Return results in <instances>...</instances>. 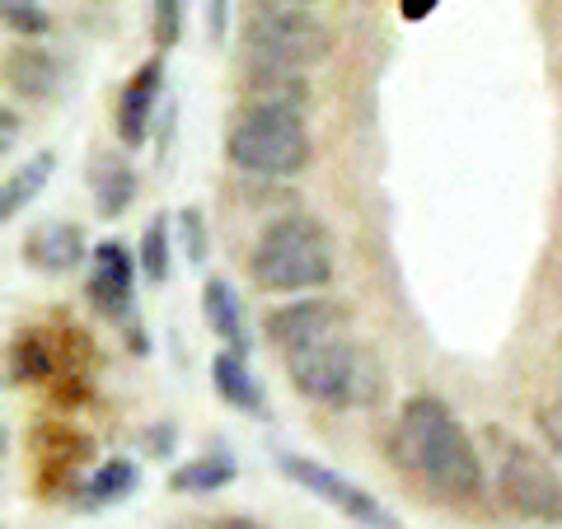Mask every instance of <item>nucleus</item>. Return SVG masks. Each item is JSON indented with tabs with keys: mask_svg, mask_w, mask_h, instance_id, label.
<instances>
[{
	"mask_svg": "<svg viewBox=\"0 0 562 529\" xmlns=\"http://www.w3.org/2000/svg\"><path fill=\"white\" fill-rule=\"evenodd\" d=\"M390 460L427 497L450 502V506L479 502L487 487L479 446L469 440L464 421L450 413V403L436 394H413L398 408L394 431H390Z\"/></svg>",
	"mask_w": 562,
	"mask_h": 529,
	"instance_id": "nucleus-1",
	"label": "nucleus"
},
{
	"mask_svg": "<svg viewBox=\"0 0 562 529\" xmlns=\"http://www.w3.org/2000/svg\"><path fill=\"white\" fill-rule=\"evenodd\" d=\"M281 361H286L291 390L310 403H319V408L366 413V408H380L384 394H390L384 361L366 342L347 338V333H333L324 342L286 351Z\"/></svg>",
	"mask_w": 562,
	"mask_h": 529,
	"instance_id": "nucleus-2",
	"label": "nucleus"
},
{
	"mask_svg": "<svg viewBox=\"0 0 562 529\" xmlns=\"http://www.w3.org/2000/svg\"><path fill=\"white\" fill-rule=\"evenodd\" d=\"M249 281L268 295H310L333 281V235L314 216H277L249 249Z\"/></svg>",
	"mask_w": 562,
	"mask_h": 529,
	"instance_id": "nucleus-3",
	"label": "nucleus"
},
{
	"mask_svg": "<svg viewBox=\"0 0 562 529\" xmlns=\"http://www.w3.org/2000/svg\"><path fill=\"white\" fill-rule=\"evenodd\" d=\"M314 155L305 109L295 103H244L225 132V160L254 179H295Z\"/></svg>",
	"mask_w": 562,
	"mask_h": 529,
	"instance_id": "nucleus-4",
	"label": "nucleus"
},
{
	"mask_svg": "<svg viewBox=\"0 0 562 529\" xmlns=\"http://www.w3.org/2000/svg\"><path fill=\"white\" fill-rule=\"evenodd\" d=\"M333 33L310 5H272L262 0L258 10L244 14V66L268 70H314L328 61Z\"/></svg>",
	"mask_w": 562,
	"mask_h": 529,
	"instance_id": "nucleus-5",
	"label": "nucleus"
},
{
	"mask_svg": "<svg viewBox=\"0 0 562 529\" xmlns=\"http://www.w3.org/2000/svg\"><path fill=\"white\" fill-rule=\"evenodd\" d=\"M497 497L530 525H562V473L520 436H497Z\"/></svg>",
	"mask_w": 562,
	"mask_h": 529,
	"instance_id": "nucleus-6",
	"label": "nucleus"
},
{
	"mask_svg": "<svg viewBox=\"0 0 562 529\" xmlns=\"http://www.w3.org/2000/svg\"><path fill=\"white\" fill-rule=\"evenodd\" d=\"M277 473H286V479L310 492V497H319L324 506H333L342 520H351L357 529H403L398 516L380 497H371L361 483H351L347 473L328 469L319 460H310V454H295V450H281L277 454Z\"/></svg>",
	"mask_w": 562,
	"mask_h": 529,
	"instance_id": "nucleus-7",
	"label": "nucleus"
},
{
	"mask_svg": "<svg viewBox=\"0 0 562 529\" xmlns=\"http://www.w3.org/2000/svg\"><path fill=\"white\" fill-rule=\"evenodd\" d=\"M136 272L140 258L122 239H103L90 254V272H85V300L99 319L132 324L136 319Z\"/></svg>",
	"mask_w": 562,
	"mask_h": 529,
	"instance_id": "nucleus-8",
	"label": "nucleus"
},
{
	"mask_svg": "<svg viewBox=\"0 0 562 529\" xmlns=\"http://www.w3.org/2000/svg\"><path fill=\"white\" fill-rule=\"evenodd\" d=\"M347 324H351V309L342 305V300L314 291L305 300H286V305L268 309V319H262V338L286 357V351L324 342V338H333V333H347Z\"/></svg>",
	"mask_w": 562,
	"mask_h": 529,
	"instance_id": "nucleus-9",
	"label": "nucleus"
},
{
	"mask_svg": "<svg viewBox=\"0 0 562 529\" xmlns=\"http://www.w3.org/2000/svg\"><path fill=\"white\" fill-rule=\"evenodd\" d=\"M160 94H165V57H146L117 94V117L113 122H117V140L127 150L146 146L150 122H155V113H160Z\"/></svg>",
	"mask_w": 562,
	"mask_h": 529,
	"instance_id": "nucleus-10",
	"label": "nucleus"
},
{
	"mask_svg": "<svg viewBox=\"0 0 562 529\" xmlns=\"http://www.w3.org/2000/svg\"><path fill=\"white\" fill-rule=\"evenodd\" d=\"M24 262L33 272H76L80 262H90V244L76 221H43L24 235Z\"/></svg>",
	"mask_w": 562,
	"mask_h": 529,
	"instance_id": "nucleus-11",
	"label": "nucleus"
},
{
	"mask_svg": "<svg viewBox=\"0 0 562 529\" xmlns=\"http://www.w3.org/2000/svg\"><path fill=\"white\" fill-rule=\"evenodd\" d=\"M85 183H90V202L103 221H117L136 202V169L117 150H94L85 165Z\"/></svg>",
	"mask_w": 562,
	"mask_h": 529,
	"instance_id": "nucleus-12",
	"label": "nucleus"
},
{
	"mask_svg": "<svg viewBox=\"0 0 562 529\" xmlns=\"http://www.w3.org/2000/svg\"><path fill=\"white\" fill-rule=\"evenodd\" d=\"M61 80H66V66H61L57 52H47L38 43H14L5 52V85L20 99L43 103L61 90Z\"/></svg>",
	"mask_w": 562,
	"mask_h": 529,
	"instance_id": "nucleus-13",
	"label": "nucleus"
},
{
	"mask_svg": "<svg viewBox=\"0 0 562 529\" xmlns=\"http://www.w3.org/2000/svg\"><path fill=\"white\" fill-rule=\"evenodd\" d=\"M211 390H216V398L225 403V408H235L244 417H272L268 413V390L258 384V375L249 370V357H239V351H216L211 357Z\"/></svg>",
	"mask_w": 562,
	"mask_h": 529,
	"instance_id": "nucleus-14",
	"label": "nucleus"
},
{
	"mask_svg": "<svg viewBox=\"0 0 562 529\" xmlns=\"http://www.w3.org/2000/svg\"><path fill=\"white\" fill-rule=\"evenodd\" d=\"M136 487H140V464L113 454V460H103L85 473L80 487L70 492V502H76V510L90 516V510H109V506H122L127 497H136Z\"/></svg>",
	"mask_w": 562,
	"mask_h": 529,
	"instance_id": "nucleus-15",
	"label": "nucleus"
},
{
	"mask_svg": "<svg viewBox=\"0 0 562 529\" xmlns=\"http://www.w3.org/2000/svg\"><path fill=\"white\" fill-rule=\"evenodd\" d=\"M202 319L221 338L225 351L249 357L254 342H249V324H244V300H239V291L225 277H206L202 281Z\"/></svg>",
	"mask_w": 562,
	"mask_h": 529,
	"instance_id": "nucleus-16",
	"label": "nucleus"
},
{
	"mask_svg": "<svg viewBox=\"0 0 562 529\" xmlns=\"http://www.w3.org/2000/svg\"><path fill=\"white\" fill-rule=\"evenodd\" d=\"M239 479V460L225 446L198 454V460H188L169 473V492H179V497H206V492H221Z\"/></svg>",
	"mask_w": 562,
	"mask_h": 529,
	"instance_id": "nucleus-17",
	"label": "nucleus"
},
{
	"mask_svg": "<svg viewBox=\"0 0 562 529\" xmlns=\"http://www.w3.org/2000/svg\"><path fill=\"white\" fill-rule=\"evenodd\" d=\"M47 375H57V342L38 328L14 333L10 342V384H38Z\"/></svg>",
	"mask_w": 562,
	"mask_h": 529,
	"instance_id": "nucleus-18",
	"label": "nucleus"
},
{
	"mask_svg": "<svg viewBox=\"0 0 562 529\" xmlns=\"http://www.w3.org/2000/svg\"><path fill=\"white\" fill-rule=\"evenodd\" d=\"M244 94L249 103H310V80L305 70H268V66H244Z\"/></svg>",
	"mask_w": 562,
	"mask_h": 529,
	"instance_id": "nucleus-19",
	"label": "nucleus"
},
{
	"mask_svg": "<svg viewBox=\"0 0 562 529\" xmlns=\"http://www.w3.org/2000/svg\"><path fill=\"white\" fill-rule=\"evenodd\" d=\"M57 173V150H38L33 160H24L20 169L5 179V192H0V221H14L20 211L47 188V179Z\"/></svg>",
	"mask_w": 562,
	"mask_h": 529,
	"instance_id": "nucleus-20",
	"label": "nucleus"
},
{
	"mask_svg": "<svg viewBox=\"0 0 562 529\" xmlns=\"http://www.w3.org/2000/svg\"><path fill=\"white\" fill-rule=\"evenodd\" d=\"M136 258H140V277L146 281H169V258H173V249H169V216H155L146 230H140V244H136Z\"/></svg>",
	"mask_w": 562,
	"mask_h": 529,
	"instance_id": "nucleus-21",
	"label": "nucleus"
},
{
	"mask_svg": "<svg viewBox=\"0 0 562 529\" xmlns=\"http://www.w3.org/2000/svg\"><path fill=\"white\" fill-rule=\"evenodd\" d=\"M0 14H5V29L14 38H47L52 33V14L43 10V0H5Z\"/></svg>",
	"mask_w": 562,
	"mask_h": 529,
	"instance_id": "nucleus-22",
	"label": "nucleus"
},
{
	"mask_svg": "<svg viewBox=\"0 0 562 529\" xmlns=\"http://www.w3.org/2000/svg\"><path fill=\"white\" fill-rule=\"evenodd\" d=\"M179 225H173V230H179V239H183V258L192 262V268H206V254H211V235H206V216L198 206H183L179 216H173Z\"/></svg>",
	"mask_w": 562,
	"mask_h": 529,
	"instance_id": "nucleus-23",
	"label": "nucleus"
},
{
	"mask_svg": "<svg viewBox=\"0 0 562 529\" xmlns=\"http://www.w3.org/2000/svg\"><path fill=\"white\" fill-rule=\"evenodd\" d=\"M150 38L160 52L179 47L183 38V0H155L150 5Z\"/></svg>",
	"mask_w": 562,
	"mask_h": 529,
	"instance_id": "nucleus-24",
	"label": "nucleus"
},
{
	"mask_svg": "<svg viewBox=\"0 0 562 529\" xmlns=\"http://www.w3.org/2000/svg\"><path fill=\"white\" fill-rule=\"evenodd\" d=\"M535 427H539V436H543V446L553 450V460H562V398L539 403V413H535Z\"/></svg>",
	"mask_w": 562,
	"mask_h": 529,
	"instance_id": "nucleus-25",
	"label": "nucleus"
},
{
	"mask_svg": "<svg viewBox=\"0 0 562 529\" xmlns=\"http://www.w3.org/2000/svg\"><path fill=\"white\" fill-rule=\"evenodd\" d=\"M173 440H179V427H173V421H155L146 431V454L165 460V454H173Z\"/></svg>",
	"mask_w": 562,
	"mask_h": 529,
	"instance_id": "nucleus-26",
	"label": "nucleus"
},
{
	"mask_svg": "<svg viewBox=\"0 0 562 529\" xmlns=\"http://www.w3.org/2000/svg\"><path fill=\"white\" fill-rule=\"evenodd\" d=\"M225 29H231V0H206V33L225 38Z\"/></svg>",
	"mask_w": 562,
	"mask_h": 529,
	"instance_id": "nucleus-27",
	"label": "nucleus"
},
{
	"mask_svg": "<svg viewBox=\"0 0 562 529\" xmlns=\"http://www.w3.org/2000/svg\"><path fill=\"white\" fill-rule=\"evenodd\" d=\"M14 136H20V113L0 109V146H5V155L14 150Z\"/></svg>",
	"mask_w": 562,
	"mask_h": 529,
	"instance_id": "nucleus-28",
	"label": "nucleus"
},
{
	"mask_svg": "<svg viewBox=\"0 0 562 529\" xmlns=\"http://www.w3.org/2000/svg\"><path fill=\"white\" fill-rule=\"evenodd\" d=\"M122 328H127V347L136 351V357H146V351H150V342H146V328H140V324H122Z\"/></svg>",
	"mask_w": 562,
	"mask_h": 529,
	"instance_id": "nucleus-29",
	"label": "nucleus"
},
{
	"mask_svg": "<svg viewBox=\"0 0 562 529\" xmlns=\"http://www.w3.org/2000/svg\"><path fill=\"white\" fill-rule=\"evenodd\" d=\"M431 10H436V0H403V20H422Z\"/></svg>",
	"mask_w": 562,
	"mask_h": 529,
	"instance_id": "nucleus-30",
	"label": "nucleus"
},
{
	"mask_svg": "<svg viewBox=\"0 0 562 529\" xmlns=\"http://www.w3.org/2000/svg\"><path fill=\"white\" fill-rule=\"evenodd\" d=\"M216 529H262L258 520H244V516H231V520H216Z\"/></svg>",
	"mask_w": 562,
	"mask_h": 529,
	"instance_id": "nucleus-31",
	"label": "nucleus"
},
{
	"mask_svg": "<svg viewBox=\"0 0 562 529\" xmlns=\"http://www.w3.org/2000/svg\"><path fill=\"white\" fill-rule=\"evenodd\" d=\"M272 5H319V0H272Z\"/></svg>",
	"mask_w": 562,
	"mask_h": 529,
	"instance_id": "nucleus-32",
	"label": "nucleus"
}]
</instances>
